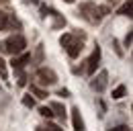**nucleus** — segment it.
Segmentation results:
<instances>
[{
	"label": "nucleus",
	"mask_w": 133,
	"mask_h": 131,
	"mask_svg": "<svg viewBox=\"0 0 133 131\" xmlns=\"http://www.w3.org/2000/svg\"><path fill=\"white\" fill-rule=\"evenodd\" d=\"M25 47H27V39H25L23 35H12V37H8V39L2 43V51H8V53H12V55L23 53Z\"/></svg>",
	"instance_id": "f03ea898"
},
{
	"label": "nucleus",
	"mask_w": 133,
	"mask_h": 131,
	"mask_svg": "<svg viewBox=\"0 0 133 131\" xmlns=\"http://www.w3.org/2000/svg\"><path fill=\"white\" fill-rule=\"evenodd\" d=\"M0 78H2V80H6V78H8V74H6V66H4L2 60H0Z\"/></svg>",
	"instance_id": "4468645a"
},
{
	"label": "nucleus",
	"mask_w": 133,
	"mask_h": 131,
	"mask_svg": "<svg viewBox=\"0 0 133 131\" xmlns=\"http://www.w3.org/2000/svg\"><path fill=\"white\" fill-rule=\"evenodd\" d=\"M131 41H133V35H131V31H129V35L125 37V47H131Z\"/></svg>",
	"instance_id": "f3484780"
},
{
	"label": "nucleus",
	"mask_w": 133,
	"mask_h": 131,
	"mask_svg": "<svg viewBox=\"0 0 133 131\" xmlns=\"http://www.w3.org/2000/svg\"><path fill=\"white\" fill-rule=\"evenodd\" d=\"M15 25H18V21L15 16L10 15V12H2V10H0V31L10 29V27H15Z\"/></svg>",
	"instance_id": "423d86ee"
},
{
	"label": "nucleus",
	"mask_w": 133,
	"mask_h": 131,
	"mask_svg": "<svg viewBox=\"0 0 133 131\" xmlns=\"http://www.w3.org/2000/svg\"><path fill=\"white\" fill-rule=\"evenodd\" d=\"M59 43L64 45V49L68 51V55L74 60L82 53L84 49V35H74V33H68V35H62Z\"/></svg>",
	"instance_id": "f257e3e1"
},
{
	"label": "nucleus",
	"mask_w": 133,
	"mask_h": 131,
	"mask_svg": "<svg viewBox=\"0 0 133 131\" xmlns=\"http://www.w3.org/2000/svg\"><path fill=\"white\" fill-rule=\"evenodd\" d=\"M123 96H125V86L121 84V86H117L115 90H113V98H117V100H119V98H123Z\"/></svg>",
	"instance_id": "f8f14e48"
},
{
	"label": "nucleus",
	"mask_w": 133,
	"mask_h": 131,
	"mask_svg": "<svg viewBox=\"0 0 133 131\" xmlns=\"http://www.w3.org/2000/svg\"><path fill=\"white\" fill-rule=\"evenodd\" d=\"M23 104H25V107H31V109H33V107H35V100H33L31 96H25V98H23Z\"/></svg>",
	"instance_id": "dca6fc26"
},
{
	"label": "nucleus",
	"mask_w": 133,
	"mask_h": 131,
	"mask_svg": "<svg viewBox=\"0 0 133 131\" xmlns=\"http://www.w3.org/2000/svg\"><path fill=\"white\" fill-rule=\"evenodd\" d=\"M51 113L57 115L59 119H66V109H64V104H59V102H51Z\"/></svg>",
	"instance_id": "1a4fd4ad"
},
{
	"label": "nucleus",
	"mask_w": 133,
	"mask_h": 131,
	"mask_svg": "<svg viewBox=\"0 0 133 131\" xmlns=\"http://www.w3.org/2000/svg\"><path fill=\"white\" fill-rule=\"evenodd\" d=\"M39 131H64V129L57 125H47V127H39Z\"/></svg>",
	"instance_id": "2eb2a0df"
},
{
	"label": "nucleus",
	"mask_w": 133,
	"mask_h": 131,
	"mask_svg": "<svg viewBox=\"0 0 133 131\" xmlns=\"http://www.w3.org/2000/svg\"><path fill=\"white\" fill-rule=\"evenodd\" d=\"M107 80H109V74H107V72L102 70V72H100L98 76H96L94 80L90 82V86H92V88H94L96 92H102V90L107 88Z\"/></svg>",
	"instance_id": "39448f33"
},
{
	"label": "nucleus",
	"mask_w": 133,
	"mask_h": 131,
	"mask_svg": "<svg viewBox=\"0 0 133 131\" xmlns=\"http://www.w3.org/2000/svg\"><path fill=\"white\" fill-rule=\"evenodd\" d=\"M66 2H74V0H66Z\"/></svg>",
	"instance_id": "aec40b11"
},
{
	"label": "nucleus",
	"mask_w": 133,
	"mask_h": 131,
	"mask_svg": "<svg viewBox=\"0 0 133 131\" xmlns=\"http://www.w3.org/2000/svg\"><path fill=\"white\" fill-rule=\"evenodd\" d=\"M98 64H100V47L96 45V47L92 49V53H90V57H88V62H86V74L88 76H92L94 72H96V68H98Z\"/></svg>",
	"instance_id": "7ed1b4c3"
},
{
	"label": "nucleus",
	"mask_w": 133,
	"mask_h": 131,
	"mask_svg": "<svg viewBox=\"0 0 133 131\" xmlns=\"http://www.w3.org/2000/svg\"><path fill=\"white\" fill-rule=\"evenodd\" d=\"M31 2H37V0H31Z\"/></svg>",
	"instance_id": "412c9836"
},
{
	"label": "nucleus",
	"mask_w": 133,
	"mask_h": 131,
	"mask_svg": "<svg viewBox=\"0 0 133 131\" xmlns=\"http://www.w3.org/2000/svg\"><path fill=\"white\" fill-rule=\"evenodd\" d=\"M111 131H129V127L127 125H119V127H115V129H111Z\"/></svg>",
	"instance_id": "a211bd4d"
},
{
	"label": "nucleus",
	"mask_w": 133,
	"mask_h": 131,
	"mask_svg": "<svg viewBox=\"0 0 133 131\" xmlns=\"http://www.w3.org/2000/svg\"><path fill=\"white\" fill-rule=\"evenodd\" d=\"M27 62H31V55L23 51V53H18V55H12V64H10V66H12L17 72H21V70L25 68V64H27Z\"/></svg>",
	"instance_id": "0eeeda50"
},
{
	"label": "nucleus",
	"mask_w": 133,
	"mask_h": 131,
	"mask_svg": "<svg viewBox=\"0 0 133 131\" xmlns=\"http://www.w3.org/2000/svg\"><path fill=\"white\" fill-rule=\"evenodd\" d=\"M39 115L45 117V119H51V117H53V113H51L49 107H41V109H39Z\"/></svg>",
	"instance_id": "ddd939ff"
},
{
	"label": "nucleus",
	"mask_w": 133,
	"mask_h": 131,
	"mask_svg": "<svg viewBox=\"0 0 133 131\" xmlns=\"http://www.w3.org/2000/svg\"><path fill=\"white\" fill-rule=\"evenodd\" d=\"M72 123H74V129L76 131H84V121H82V117H80L78 109H72Z\"/></svg>",
	"instance_id": "6e6552de"
},
{
	"label": "nucleus",
	"mask_w": 133,
	"mask_h": 131,
	"mask_svg": "<svg viewBox=\"0 0 133 131\" xmlns=\"http://www.w3.org/2000/svg\"><path fill=\"white\" fill-rule=\"evenodd\" d=\"M37 78H39V82L41 84H55L57 82V76H55V72L53 70H49V68H39L37 70Z\"/></svg>",
	"instance_id": "20e7f679"
},
{
	"label": "nucleus",
	"mask_w": 133,
	"mask_h": 131,
	"mask_svg": "<svg viewBox=\"0 0 133 131\" xmlns=\"http://www.w3.org/2000/svg\"><path fill=\"white\" fill-rule=\"evenodd\" d=\"M31 92H33L37 98H47V96H49L45 90H41V88H39V86H35V84H31Z\"/></svg>",
	"instance_id": "9b49d317"
},
{
	"label": "nucleus",
	"mask_w": 133,
	"mask_h": 131,
	"mask_svg": "<svg viewBox=\"0 0 133 131\" xmlns=\"http://www.w3.org/2000/svg\"><path fill=\"white\" fill-rule=\"evenodd\" d=\"M117 15H121V16H131V0H127L119 10H117Z\"/></svg>",
	"instance_id": "9d476101"
},
{
	"label": "nucleus",
	"mask_w": 133,
	"mask_h": 131,
	"mask_svg": "<svg viewBox=\"0 0 133 131\" xmlns=\"http://www.w3.org/2000/svg\"><path fill=\"white\" fill-rule=\"evenodd\" d=\"M59 96H70V92H68V90H64V88H62V90H59Z\"/></svg>",
	"instance_id": "6ab92c4d"
}]
</instances>
